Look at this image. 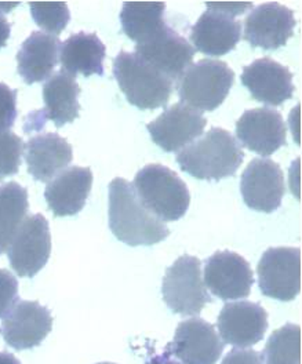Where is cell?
Returning <instances> with one entry per match:
<instances>
[{
	"mask_svg": "<svg viewBox=\"0 0 302 364\" xmlns=\"http://www.w3.org/2000/svg\"><path fill=\"white\" fill-rule=\"evenodd\" d=\"M234 73L228 64L205 58L192 64L177 82L181 102L195 111L217 109L232 89Z\"/></svg>",
	"mask_w": 302,
	"mask_h": 364,
	"instance_id": "5b68a950",
	"label": "cell"
},
{
	"mask_svg": "<svg viewBox=\"0 0 302 364\" xmlns=\"http://www.w3.org/2000/svg\"><path fill=\"white\" fill-rule=\"evenodd\" d=\"M141 203L161 221H177L185 215L190 195L173 170L162 164H148L131 183Z\"/></svg>",
	"mask_w": 302,
	"mask_h": 364,
	"instance_id": "3957f363",
	"label": "cell"
},
{
	"mask_svg": "<svg viewBox=\"0 0 302 364\" xmlns=\"http://www.w3.org/2000/svg\"><path fill=\"white\" fill-rule=\"evenodd\" d=\"M51 327L53 318L47 308L35 301H18L4 315L0 334L9 346L23 350L41 345Z\"/></svg>",
	"mask_w": 302,
	"mask_h": 364,
	"instance_id": "8fae6325",
	"label": "cell"
},
{
	"mask_svg": "<svg viewBox=\"0 0 302 364\" xmlns=\"http://www.w3.org/2000/svg\"><path fill=\"white\" fill-rule=\"evenodd\" d=\"M206 6L211 11H217V13H221L224 16L234 18V16H240L246 10L252 9L253 3H233V1H230V3H206Z\"/></svg>",
	"mask_w": 302,
	"mask_h": 364,
	"instance_id": "d6a6232c",
	"label": "cell"
},
{
	"mask_svg": "<svg viewBox=\"0 0 302 364\" xmlns=\"http://www.w3.org/2000/svg\"><path fill=\"white\" fill-rule=\"evenodd\" d=\"M145 364H178L176 360H173L171 359V356L170 355H167V353H164V355H161V356H156V358H153V359H151L149 362H146Z\"/></svg>",
	"mask_w": 302,
	"mask_h": 364,
	"instance_id": "e575fe53",
	"label": "cell"
},
{
	"mask_svg": "<svg viewBox=\"0 0 302 364\" xmlns=\"http://www.w3.org/2000/svg\"><path fill=\"white\" fill-rule=\"evenodd\" d=\"M294 13L279 3H264L256 7L244 21V39L264 50L283 47L293 36Z\"/></svg>",
	"mask_w": 302,
	"mask_h": 364,
	"instance_id": "9a60e30c",
	"label": "cell"
},
{
	"mask_svg": "<svg viewBox=\"0 0 302 364\" xmlns=\"http://www.w3.org/2000/svg\"><path fill=\"white\" fill-rule=\"evenodd\" d=\"M242 83L254 100L271 107H279L294 94L293 73L268 57L244 67Z\"/></svg>",
	"mask_w": 302,
	"mask_h": 364,
	"instance_id": "ac0fdd59",
	"label": "cell"
},
{
	"mask_svg": "<svg viewBox=\"0 0 302 364\" xmlns=\"http://www.w3.org/2000/svg\"><path fill=\"white\" fill-rule=\"evenodd\" d=\"M10 32H11L10 23L3 16H0V48L4 47L7 43V41L10 38Z\"/></svg>",
	"mask_w": 302,
	"mask_h": 364,
	"instance_id": "836d02e7",
	"label": "cell"
},
{
	"mask_svg": "<svg viewBox=\"0 0 302 364\" xmlns=\"http://www.w3.org/2000/svg\"><path fill=\"white\" fill-rule=\"evenodd\" d=\"M98 364H115V363H98Z\"/></svg>",
	"mask_w": 302,
	"mask_h": 364,
	"instance_id": "74e56055",
	"label": "cell"
},
{
	"mask_svg": "<svg viewBox=\"0 0 302 364\" xmlns=\"http://www.w3.org/2000/svg\"><path fill=\"white\" fill-rule=\"evenodd\" d=\"M265 364L301 363V328L286 324L274 331L265 345Z\"/></svg>",
	"mask_w": 302,
	"mask_h": 364,
	"instance_id": "4316f807",
	"label": "cell"
},
{
	"mask_svg": "<svg viewBox=\"0 0 302 364\" xmlns=\"http://www.w3.org/2000/svg\"><path fill=\"white\" fill-rule=\"evenodd\" d=\"M0 364H21L20 360L7 352H0Z\"/></svg>",
	"mask_w": 302,
	"mask_h": 364,
	"instance_id": "d590c367",
	"label": "cell"
},
{
	"mask_svg": "<svg viewBox=\"0 0 302 364\" xmlns=\"http://www.w3.org/2000/svg\"><path fill=\"white\" fill-rule=\"evenodd\" d=\"M60 39L47 32H33L17 53V70L26 85L43 82L58 63Z\"/></svg>",
	"mask_w": 302,
	"mask_h": 364,
	"instance_id": "7402d4cb",
	"label": "cell"
},
{
	"mask_svg": "<svg viewBox=\"0 0 302 364\" xmlns=\"http://www.w3.org/2000/svg\"><path fill=\"white\" fill-rule=\"evenodd\" d=\"M163 299L178 315L196 316L211 301L203 276L200 259L192 255L180 257L163 277Z\"/></svg>",
	"mask_w": 302,
	"mask_h": 364,
	"instance_id": "8992f818",
	"label": "cell"
},
{
	"mask_svg": "<svg viewBox=\"0 0 302 364\" xmlns=\"http://www.w3.org/2000/svg\"><path fill=\"white\" fill-rule=\"evenodd\" d=\"M63 70L70 75H104L105 46L95 33L79 32L60 47Z\"/></svg>",
	"mask_w": 302,
	"mask_h": 364,
	"instance_id": "603a6c76",
	"label": "cell"
},
{
	"mask_svg": "<svg viewBox=\"0 0 302 364\" xmlns=\"http://www.w3.org/2000/svg\"><path fill=\"white\" fill-rule=\"evenodd\" d=\"M207 126V119L178 102L167 108L158 119L148 124L152 141L166 152H177L202 136Z\"/></svg>",
	"mask_w": 302,
	"mask_h": 364,
	"instance_id": "4fadbf2b",
	"label": "cell"
},
{
	"mask_svg": "<svg viewBox=\"0 0 302 364\" xmlns=\"http://www.w3.org/2000/svg\"><path fill=\"white\" fill-rule=\"evenodd\" d=\"M236 136L247 149L269 156L286 145L287 129L278 111L257 108L246 111L237 120Z\"/></svg>",
	"mask_w": 302,
	"mask_h": 364,
	"instance_id": "e0dca14e",
	"label": "cell"
},
{
	"mask_svg": "<svg viewBox=\"0 0 302 364\" xmlns=\"http://www.w3.org/2000/svg\"><path fill=\"white\" fill-rule=\"evenodd\" d=\"M17 117V92L0 83V132L9 130Z\"/></svg>",
	"mask_w": 302,
	"mask_h": 364,
	"instance_id": "4dcf8cb0",
	"label": "cell"
},
{
	"mask_svg": "<svg viewBox=\"0 0 302 364\" xmlns=\"http://www.w3.org/2000/svg\"><path fill=\"white\" fill-rule=\"evenodd\" d=\"M23 141L9 130L0 132V180L18 173L23 159Z\"/></svg>",
	"mask_w": 302,
	"mask_h": 364,
	"instance_id": "f1b7e54d",
	"label": "cell"
},
{
	"mask_svg": "<svg viewBox=\"0 0 302 364\" xmlns=\"http://www.w3.org/2000/svg\"><path fill=\"white\" fill-rule=\"evenodd\" d=\"M114 75L127 101L140 109L166 107L174 89V82L136 53L120 51L114 63Z\"/></svg>",
	"mask_w": 302,
	"mask_h": 364,
	"instance_id": "277c9868",
	"label": "cell"
},
{
	"mask_svg": "<svg viewBox=\"0 0 302 364\" xmlns=\"http://www.w3.org/2000/svg\"><path fill=\"white\" fill-rule=\"evenodd\" d=\"M164 10V3H124L120 14L123 32L137 45L144 43L167 25L163 18Z\"/></svg>",
	"mask_w": 302,
	"mask_h": 364,
	"instance_id": "d4e9b609",
	"label": "cell"
},
{
	"mask_svg": "<svg viewBox=\"0 0 302 364\" xmlns=\"http://www.w3.org/2000/svg\"><path fill=\"white\" fill-rule=\"evenodd\" d=\"M79 92L80 87L73 75L61 70L50 76L43 86L45 117L57 127L76 120L80 111Z\"/></svg>",
	"mask_w": 302,
	"mask_h": 364,
	"instance_id": "cb8c5ba5",
	"label": "cell"
},
{
	"mask_svg": "<svg viewBox=\"0 0 302 364\" xmlns=\"http://www.w3.org/2000/svg\"><path fill=\"white\" fill-rule=\"evenodd\" d=\"M221 364H264V359L253 349H234L224 358Z\"/></svg>",
	"mask_w": 302,
	"mask_h": 364,
	"instance_id": "1f68e13d",
	"label": "cell"
},
{
	"mask_svg": "<svg viewBox=\"0 0 302 364\" xmlns=\"http://www.w3.org/2000/svg\"><path fill=\"white\" fill-rule=\"evenodd\" d=\"M167 349L181 364H215L221 358L224 342L212 324L195 318L178 324Z\"/></svg>",
	"mask_w": 302,
	"mask_h": 364,
	"instance_id": "7c38bea8",
	"label": "cell"
},
{
	"mask_svg": "<svg viewBox=\"0 0 302 364\" xmlns=\"http://www.w3.org/2000/svg\"><path fill=\"white\" fill-rule=\"evenodd\" d=\"M28 192L17 182L0 186V255L6 252L28 213Z\"/></svg>",
	"mask_w": 302,
	"mask_h": 364,
	"instance_id": "484cf974",
	"label": "cell"
},
{
	"mask_svg": "<svg viewBox=\"0 0 302 364\" xmlns=\"http://www.w3.org/2000/svg\"><path fill=\"white\" fill-rule=\"evenodd\" d=\"M17 6H20V3H0V16L1 13H10Z\"/></svg>",
	"mask_w": 302,
	"mask_h": 364,
	"instance_id": "8d00e7d4",
	"label": "cell"
},
{
	"mask_svg": "<svg viewBox=\"0 0 302 364\" xmlns=\"http://www.w3.org/2000/svg\"><path fill=\"white\" fill-rule=\"evenodd\" d=\"M31 13L36 23L50 35H60L70 23L68 4L60 3H29Z\"/></svg>",
	"mask_w": 302,
	"mask_h": 364,
	"instance_id": "83f0119b",
	"label": "cell"
},
{
	"mask_svg": "<svg viewBox=\"0 0 302 364\" xmlns=\"http://www.w3.org/2000/svg\"><path fill=\"white\" fill-rule=\"evenodd\" d=\"M242 38V23L232 17L207 10L193 25L190 41L203 54L221 57L232 51Z\"/></svg>",
	"mask_w": 302,
	"mask_h": 364,
	"instance_id": "44dd1931",
	"label": "cell"
},
{
	"mask_svg": "<svg viewBox=\"0 0 302 364\" xmlns=\"http://www.w3.org/2000/svg\"><path fill=\"white\" fill-rule=\"evenodd\" d=\"M253 283L250 264L233 251H217L206 261V289L224 301L250 296Z\"/></svg>",
	"mask_w": 302,
	"mask_h": 364,
	"instance_id": "30bf717a",
	"label": "cell"
},
{
	"mask_svg": "<svg viewBox=\"0 0 302 364\" xmlns=\"http://www.w3.org/2000/svg\"><path fill=\"white\" fill-rule=\"evenodd\" d=\"M136 54L171 82H176L192 65L195 48L185 38L166 25L152 38L136 45Z\"/></svg>",
	"mask_w": 302,
	"mask_h": 364,
	"instance_id": "9c48e42d",
	"label": "cell"
},
{
	"mask_svg": "<svg viewBox=\"0 0 302 364\" xmlns=\"http://www.w3.org/2000/svg\"><path fill=\"white\" fill-rule=\"evenodd\" d=\"M109 227L129 246H153L168 236L166 224L141 203L133 185L117 178L109 185Z\"/></svg>",
	"mask_w": 302,
	"mask_h": 364,
	"instance_id": "6da1fadb",
	"label": "cell"
},
{
	"mask_svg": "<svg viewBox=\"0 0 302 364\" xmlns=\"http://www.w3.org/2000/svg\"><path fill=\"white\" fill-rule=\"evenodd\" d=\"M240 191L250 208L261 213L278 210L286 192L279 164L271 159L252 160L242 174Z\"/></svg>",
	"mask_w": 302,
	"mask_h": 364,
	"instance_id": "5bb4252c",
	"label": "cell"
},
{
	"mask_svg": "<svg viewBox=\"0 0 302 364\" xmlns=\"http://www.w3.org/2000/svg\"><path fill=\"white\" fill-rule=\"evenodd\" d=\"M244 152L227 130L214 127L199 141L178 151L177 161L183 171L198 180L220 181L232 177L242 166Z\"/></svg>",
	"mask_w": 302,
	"mask_h": 364,
	"instance_id": "7a4b0ae2",
	"label": "cell"
},
{
	"mask_svg": "<svg viewBox=\"0 0 302 364\" xmlns=\"http://www.w3.org/2000/svg\"><path fill=\"white\" fill-rule=\"evenodd\" d=\"M50 228L42 214L26 217L7 249L10 265L21 277H33L41 272L50 258Z\"/></svg>",
	"mask_w": 302,
	"mask_h": 364,
	"instance_id": "ba28073f",
	"label": "cell"
},
{
	"mask_svg": "<svg viewBox=\"0 0 302 364\" xmlns=\"http://www.w3.org/2000/svg\"><path fill=\"white\" fill-rule=\"evenodd\" d=\"M257 273L264 296L293 301L301 291V250L294 247L268 249L259 259Z\"/></svg>",
	"mask_w": 302,
	"mask_h": 364,
	"instance_id": "52a82bcc",
	"label": "cell"
},
{
	"mask_svg": "<svg viewBox=\"0 0 302 364\" xmlns=\"http://www.w3.org/2000/svg\"><path fill=\"white\" fill-rule=\"evenodd\" d=\"M73 159L70 142L54 133L31 138L25 146V160L29 174L36 181H51L65 170Z\"/></svg>",
	"mask_w": 302,
	"mask_h": 364,
	"instance_id": "ffe728a7",
	"label": "cell"
},
{
	"mask_svg": "<svg viewBox=\"0 0 302 364\" xmlns=\"http://www.w3.org/2000/svg\"><path fill=\"white\" fill-rule=\"evenodd\" d=\"M17 299L18 282L16 276L6 269H0V318H4Z\"/></svg>",
	"mask_w": 302,
	"mask_h": 364,
	"instance_id": "f546056e",
	"label": "cell"
},
{
	"mask_svg": "<svg viewBox=\"0 0 302 364\" xmlns=\"http://www.w3.org/2000/svg\"><path fill=\"white\" fill-rule=\"evenodd\" d=\"M217 327L222 342L246 349L264 338L268 328V315L254 302H231L220 312Z\"/></svg>",
	"mask_w": 302,
	"mask_h": 364,
	"instance_id": "2e32d148",
	"label": "cell"
},
{
	"mask_svg": "<svg viewBox=\"0 0 302 364\" xmlns=\"http://www.w3.org/2000/svg\"><path fill=\"white\" fill-rule=\"evenodd\" d=\"M93 185L90 168L73 166L47 183L45 198L55 217L76 215L83 210Z\"/></svg>",
	"mask_w": 302,
	"mask_h": 364,
	"instance_id": "d6986e66",
	"label": "cell"
}]
</instances>
